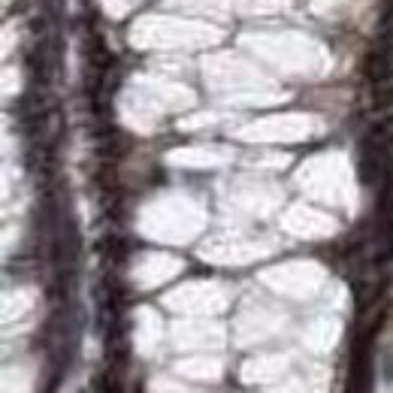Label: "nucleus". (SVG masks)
<instances>
[{"label": "nucleus", "instance_id": "20e7f679", "mask_svg": "<svg viewBox=\"0 0 393 393\" xmlns=\"http://www.w3.org/2000/svg\"><path fill=\"white\" fill-rule=\"evenodd\" d=\"M384 381H393V348L384 354Z\"/></svg>", "mask_w": 393, "mask_h": 393}, {"label": "nucleus", "instance_id": "39448f33", "mask_svg": "<svg viewBox=\"0 0 393 393\" xmlns=\"http://www.w3.org/2000/svg\"><path fill=\"white\" fill-rule=\"evenodd\" d=\"M133 393H142V384H136V388H133Z\"/></svg>", "mask_w": 393, "mask_h": 393}, {"label": "nucleus", "instance_id": "7ed1b4c3", "mask_svg": "<svg viewBox=\"0 0 393 393\" xmlns=\"http://www.w3.org/2000/svg\"><path fill=\"white\" fill-rule=\"evenodd\" d=\"M372 103H375V109H393V85H388V82L378 85Z\"/></svg>", "mask_w": 393, "mask_h": 393}, {"label": "nucleus", "instance_id": "f257e3e1", "mask_svg": "<svg viewBox=\"0 0 393 393\" xmlns=\"http://www.w3.org/2000/svg\"><path fill=\"white\" fill-rule=\"evenodd\" d=\"M127 357H131V342H127L124 330L109 327V333H106V363L112 369H121L127 363Z\"/></svg>", "mask_w": 393, "mask_h": 393}, {"label": "nucleus", "instance_id": "f03ea898", "mask_svg": "<svg viewBox=\"0 0 393 393\" xmlns=\"http://www.w3.org/2000/svg\"><path fill=\"white\" fill-rule=\"evenodd\" d=\"M381 293H384V284L381 282H366V278H360V282L354 284V302H357L360 315L366 312L369 306H378Z\"/></svg>", "mask_w": 393, "mask_h": 393}]
</instances>
